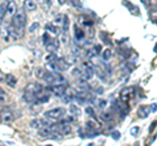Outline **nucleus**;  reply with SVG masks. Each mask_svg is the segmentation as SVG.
Returning <instances> with one entry per match:
<instances>
[{
	"mask_svg": "<svg viewBox=\"0 0 157 146\" xmlns=\"http://www.w3.org/2000/svg\"><path fill=\"white\" fill-rule=\"evenodd\" d=\"M25 24H26V13H25V11H24V9H16V12L13 13V25L24 29Z\"/></svg>",
	"mask_w": 157,
	"mask_h": 146,
	"instance_id": "1",
	"label": "nucleus"
},
{
	"mask_svg": "<svg viewBox=\"0 0 157 146\" xmlns=\"http://www.w3.org/2000/svg\"><path fill=\"white\" fill-rule=\"evenodd\" d=\"M64 114H66V110L62 108V107H59V108H52V110L46 111L45 116L50 120H59L64 116Z\"/></svg>",
	"mask_w": 157,
	"mask_h": 146,
	"instance_id": "2",
	"label": "nucleus"
},
{
	"mask_svg": "<svg viewBox=\"0 0 157 146\" xmlns=\"http://www.w3.org/2000/svg\"><path fill=\"white\" fill-rule=\"evenodd\" d=\"M8 34L11 35L13 39H18L20 37H22V27H18V26H16V25H9L8 26Z\"/></svg>",
	"mask_w": 157,
	"mask_h": 146,
	"instance_id": "3",
	"label": "nucleus"
},
{
	"mask_svg": "<svg viewBox=\"0 0 157 146\" xmlns=\"http://www.w3.org/2000/svg\"><path fill=\"white\" fill-rule=\"evenodd\" d=\"M50 90L52 91L55 95H59V97H62L63 94L66 93V90H67V86L64 84H55V85H51L50 87Z\"/></svg>",
	"mask_w": 157,
	"mask_h": 146,
	"instance_id": "4",
	"label": "nucleus"
},
{
	"mask_svg": "<svg viewBox=\"0 0 157 146\" xmlns=\"http://www.w3.org/2000/svg\"><path fill=\"white\" fill-rule=\"evenodd\" d=\"M75 37H76V41H77V45L80 43V46H82L85 43V33L81 27H78L77 25L75 26Z\"/></svg>",
	"mask_w": 157,
	"mask_h": 146,
	"instance_id": "5",
	"label": "nucleus"
},
{
	"mask_svg": "<svg viewBox=\"0 0 157 146\" xmlns=\"http://www.w3.org/2000/svg\"><path fill=\"white\" fill-rule=\"evenodd\" d=\"M132 91H134V89H131V87H126V89H123L121 91V100L123 102V103L128 102L132 98V95H134Z\"/></svg>",
	"mask_w": 157,
	"mask_h": 146,
	"instance_id": "6",
	"label": "nucleus"
},
{
	"mask_svg": "<svg viewBox=\"0 0 157 146\" xmlns=\"http://www.w3.org/2000/svg\"><path fill=\"white\" fill-rule=\"evenodd\" d=\"M0 118H2V121H4V123H12L14 120V115L11 112V111L6 110L0 114Z\"/></svg>",
	"mask_w": 157,
	"mask_h": 146,
	"instance_id": "7",
	"label": "nucleus"
},
{
	"mask_svg": "<svg viewBox=\"0 0 157 146\" xmlns=\"http://www.w3.org/2000/svg\"><path fill=\"white\" fill-rule=\"evenodd\" d=\"M24 9H26L29 12H33L37 9V4L34 0H24Z\"/></svg>",
	"mask_w": 157,
	"mask_h": 146,
	"instance_id": "8",
	"label": "nucleus"
},
{
	"mask_svg": "<svg viewBox=\"0 0 157 146\" xmlns=\"http://www.w3.org/2000/svg\"><path fill=\"white\" fill-rule=\"evenodd\" d=\"M24 99H25L28 103H36V93L25 90V93H24Z\"/></svg>",
	"mask_w": 157,
	"mask_h": 146,
	"instance_id": "9",
	"label": "nucleus"
},
{
	"mask_svg": "<svg viewBox=\"0 0 157 146\" xmlns=\"http://www.w3.org/2000/svg\"><path fill=\"white\" fill-rule=\"evenodd\" d=\"M6 84L9 86V87H16V85H17V78L14 77L13 75H7L6 76Z\"/></svg>",
	"mask_w": 157,
	"mask_h": 146,
	"instance_id": "10",
	"label": "nucleus"
},
{
	"mask_svg": "<svg viewBox=\"0 0 157 146\" xmlns=\"http://www.w3.org/2000/svg\"><path fill=\"white\" fill-rule=\"evenodd\" d=\"M71 132V126L64 123H59V134H68Z\"/></svg>",
	"mask_w": 157,
	"mask_h": 146,
	"instance_id": "11",
	"label": "nucleus"
},
{
	"mask_svg": "<svg viewBox=\"0 0 157 146\" xmlns=\"http://www.w3.org/2000/svg\"><path fill=\"white\" fill-rule=\"evenodd\" d=\"M17 9V4L16 2H13V0H11V2L7 3V13L8 14H13L14 12H16Z\"/></svg>",
	"mask_w": 157,
	"mask_h": 146,
	"instance_id": "12",
	"label": "nucleus"
},
{
	"mask_svg": "<svg viewBox=\"0 0 157 146\" xmlns=\"http://www.w3.org/2000/svg\"><path fill=\"white\" fill-rule=\"evenodd\" d=\"M151 112V107H147V106H143L141 108H139V118H147Z\"/></svg>",
	"mask_w": 157,
	"mask_h": 146,
	"instance_id": "13",
	"label": "nucleus"
},
{
	"mask_svg": "<svg viewBox=\"0 0 157 146\" xmlns=\"http://www.w3.org/2000/svg\"><path fill=\"white\" fill-rule=\"evenodd\" d=\"M63 33H66V34H68V26H70V18H68L67 16H64L63 17Z\"/></svg>",
	"mask_w": 157,
	"mask_h": 146,
	"instance_id": "14",
	"label": "nucleus"
},
{
	"mask_svg": "<svg viewBox=\"0 0 157 146\" xmlns=\"http://www.w3.org/2000/svg\"><path fill=\"white\" fill-rule=\"evenodd\" d=\"M70 111H71V114H72L73 118H78V116H80V110H78L75 104L70 106Z\"/></svg>",
	"mask_w": 157,
	"mask_h": 146,
	"instance_id": "15",
	"label": "nucleus"
},
{
	"mask_svg": "<svg viewBox=\"0 0 157 146\" xmlns=\"http://www.w3.org/2000/svg\"><path fill=\"white\" fill-rule=\"evenodd\" d=\"M46 30H48V31L52 33V34H58L59 33V27L55 26L54 24H47V25H46Z\"/></svg>",
	"mask_w": 157,
	"mask_h": 146,
	"instance_id": "16",
	"label": "nucleus"
},
{
	"mask_svg": "<svg viewBox=\"0 0 157 146\" xmlns=\"http://www.w3.org/2000/svg\"><path fill=\"white\" fill-rule=\"evenodd\" d=\"M6 13H7V4H2V5H0V24L3 22Z\"/></svg>",
	"mask_w": 157,
	"mask_h": 146,
	"instance_id": "17",
	"label": "nucleus"
},
{
	"mask_svg": "<svg viewBox=\"0 0 157 146\" xmlns=\"http://www.w3.org/2000/svg\"><path fill=\"white\" fill-rule=\"evenodd\" d=\"M93 69H94V72H96V75L100 77L101 80H106V75L104 73V69H101V68H94L93 67Z\"/></svg>",
	"mask_w": 157,
	"mask_h": 146,
	"instance_id": "18",
	"label": "nucleus"
},
{
	"mask_svg": "<svg viewBox=\"0 0 157 146\" xmlns=\"http://www.w3.org/2000/svg\"><path fill=\"white\" fill-rule=\"evenodd\" d=\"M110 56H111V50H110V48H106V50L102 51V59H104L105 61L109 60Z\"/></svg>",
	"mask_w": 157,
	"mask_h": 146,
	"instance_id": "19",
	"label": "nucleus"
},
{
	"mask_svg": "<svg viewBox=\"0 0 157 146\" xmlns=\"http://www.w3.org/2000/svg\"><path fill=\"white\" fill-rule=\"evenodd\" d=\"M86 126H88V128H90V129H98L101 125H98L94 120H89V121L86 123Z\"/></svg>",
	"mask_w": 157,
	"mask_h": 146,
	"instance_id": "20",
	"label": "nucleus"
},
{
	"mask_svg": "<svg viewBox=\"0 0 157 146\" xmlns=\"http://www.w3.org/2000/svg\"><path fill=\"white\" fill-rule=\"evenodd\" d=\"M45 68H41V67H39V68H37V69H36V76H37V78H42V77H43V75H45Z\"/></svg>",
	"mask_w": 157,
	"mask_h": 146,
	"instance_id": "21",
	"label": "nucleus"
},
{
	"mask_svg": "<svg viewBox=\"0 0 157 146\" xmlns=\"http://www.w3.org/2000/svg\"><path fill=\"white\" fill-rule=\"evenodd\" d=\"M30 126L32 128H34V129H39L42 126V124H41V120L39 119H37V120H33L32 123H30Z\"/></svg>",
	"mask_w": 157,
	"mask_h": 146,
	"instance_id": "22",
	"label": "nucleus"
},
{
	"mask_svg": "<svg viewBox=\"0 0 157 146\" xmlns=\"http://www.w3.org/2000/svg\"><path fill=\"white\" fill-rule=\"evenodd\" d=\"M52 39H51V38H50V35H48V34L47 33H45V34H43V45H48V43H50Z\"/></svg>",
	"mask_w": 157,
	"mask_h": 146,
	"instance_id": "23",
	"label": "nucleus"
},
{
	"mask_svg": "<svg viewBox=\"0 0 157 146\" xmlns=\"http://www.w3.org/2000/svg\"><path fill=\"white\" fill-rule=\"evenodd\" d=\"M63 17H64V14H58V16L55 17V24H58V25H62Z\"/></svg>",
	"mask_w": 157,
	"mask_h": 146,
	"instance_id": "24",
	"label": "nucleus"
},
{
	"mask_svg": "<svg viewBox=\"0 0 157 146\" xmlns=\"http://www.w3.org/2000/svg\"><path fill=\"white\" fill-rule=\"evenodd\" d=\"M6 99H7V95H6V93L0 89V103H4L6 102Z\"/></svg>",
	"mask_w": 157,
	"mask_h": 146,
	"instance_id": "25",
	"label": "nucleus"
},
{
	"mask_svg": "<svg viewBox=\"0 0 157 146\" xmlns=\"http://www.w3.org/2000/svg\"><path fill=\"white\" fill-rule=\"evenodd\" d=\"M101 118L105 119V120H107V121H110V120H111V115L107 114V112H102V114H101Z\"/></svg>",
	"mask_w": 157,
	"mask_h": 146,
	"instance_id": "26",
	"label": "nucleus"
},
{
	"mask_svg": "<svg viewBox=\"0 0 157 146\" xmlns=\"http://www.w3.org/2000/svg\"><path fill=\"white\" fill-rule=\"evenodd\" d=\"M70 2H71V4L73 7H76V8L80 7V0H70Z\"/></svg>",
	"mask_w": 157,
	"mask_h": 146,
	"instance_id": "27",
	"label": "nucleus"
},
{
	"mask_svg": "<svg viewBox=\"0 0 157 146\" xmlns=\"http://www.w3.org/2000/svg\"><path fill=\"white\" fill-rule=\"evenodd\" d=\"M86 114L88 115H90V116H94V111H93V108H92V107H86Z\"/></svg>",
	"mask_w": 157,
	"mask_h": 146,
	"instance_id": "28",
	"label": "nucleus"
},
{
	"mask_svg": "<svg viewBox=\"0 0 157 146\" xmlns=\"http://www.w3.org/2000/svg\"><path fill=\"white\" fill-rule=\"evenodd\" d=\"M130 132H131V134H132V136H136V134H137V132H139V128H137V126H134V128H131Z\"/></svg>",
	"mask_w": 157,
	"mask_h": 146,
	"instance_id": "29",
	"label": "nucleus"
},
{
	"mask_svg": "<svg viewBox=\"0 0 157 146\" xmlns=\"http://www.w3.org/2000/svg\"><path fill=\"white\" fill-rule=\"evenodd\" d=\"M98 106H100L101 108H104V107H106V100H100V103H98Z\"/></svg>",
	"mask_w": 157,
	"mask_h": 146,
	"instance_id": "30",
	"label": "nucleus"
},
{
	"mask_svg": "<svg viewBox=\"0 0 157 146\" xmlns=\"http://www.w3.org/2000/svg\"><path fill=\"white\" fill-rule=\"evenodd\" d=\"M36 27H38V24H33V25L29 27V31H34V29Z\"/></svg>",
	"mask_w": 157,
	"mask_h": 146,
	"instance_id": "31",
	"label": "nucleus"
},
{
	"mask_svg": "<svg viewBox=\"0 0 157 146\" xmlns=\"http://www.w3.org/2000/svg\"><path fill=\"white\" fill-rule=\"evenodd\" d=\"M113 138L118 140V138H119V133H118V132H113Z\"/></svg>",
	"mask_w": 157,
	"mask_h": 146,
	"instance_id": "32",
	"label": "nucleus"
},
{
	"mask_svg": "<svg viewBox=\"0 0 157 146\" xmlns=\"http://www.w3.org/2000/svg\"><path fill=\"white\" fill-rule=\"evenodd\" d=\"M151 110H152V111H153V112H156V104H155V103H153V106H152V107H151Z\"/></svg>",
	"mask_w": 157,
	"mask_h": 146,
	"instance_id": "33",
	"label": "nucleus"
},
{
	"mask_svg": "<svg viewBox=\"0 0 157 146\" xmlns=\"http://www.w3.org/2000/svg\"><path fill=\"white\" fill-rule=\"evenodd\" d=\"M58 2H59V4H64V3L67 2V0H58Z\"/></svg>",
	"mask_w": 157,
	"mask_h": 146,
	"instance_id": "34",
	"label": "nucleus"
}]
</instances>
